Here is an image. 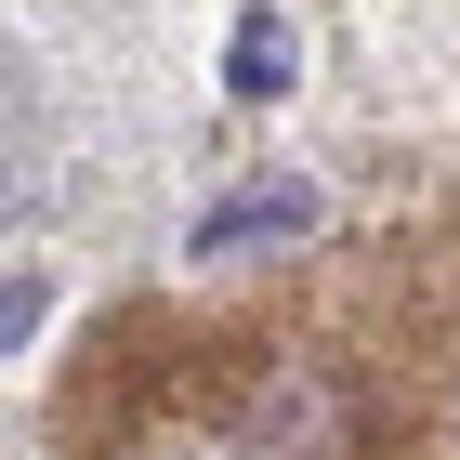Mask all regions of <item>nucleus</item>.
Instances as JSON below:
<instances>
[{
  "mask_svg": "<svg viewBox=\"0 0 460 460\" xmlns=\"http://www.w3.org/2000/svg\"><path fill=\"white\" fill-rule=\"evenodd\" d=\"M13 342H40V277H13V289H0V355H13Z\"/></svg>",
  "mask_w": 460,
  "mask_h": 460,
  "instance_id": "nucleus-3",
  "label": "nucleus"
},
{
  "mask_svg": "<svg viewBox=\"0 0 460 460\" xmlns=\"http://www.w3.org/2000/svg\"><path fill=\"white\" fill-rule=\"evenodd\" d=\"M224 79H237V106H277V93H289V13H237Z\"/></svg>",
  "mask_w": 460,
  "mask_h": 460,
  "instance_id": "nucleus-2",
  "label": "nucleus"
},
{
  "mask_svg": "<svg viewBox=\"0 0 460 460\" xmlns=\"http://www.w3.org/2000/svg\"><path fill=\"white\" fill-rule=\"evenodd\" d=\"M263 237H316V184H250V198H224V211H198V263H224V250H263Z\"/></svg>",
  "mask_w": 460,
  "mask_h": 460,
  "instance_id": "nucleus-1",
  "label": "nucleus"
}]
</instances>
